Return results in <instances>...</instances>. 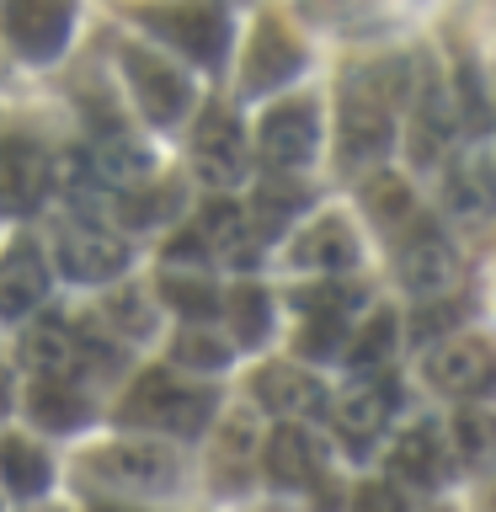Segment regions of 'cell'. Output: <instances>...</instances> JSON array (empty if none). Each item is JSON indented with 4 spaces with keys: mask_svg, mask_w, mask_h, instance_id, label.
<instances>
[{
    "mask_svg": "<svg viewBox=\"0 0 496 512\" xmlns=\"http://www.w3.org/2000/svg\"><path fill=\"white\" fill-rule=\"evenodd\" d=\"M0 475H6V486L16 496H38L48 486V459H43V448L38 443H27V438H6L0 443Z\"/></svg>",
    "mask_w": 496,
    "mask_h": 512,
    "instance_id": "obj_25",
    "label": "cell"
},
{
    "mask_svg": "<svg viewBox=\"0 0 496 512\" xmlns=\"http://www.w3.org/2000/svg\"><path fill=\"white\" fill-rule=\"evenodd\" d=\"M390 150V107L374 102L368 91L347 86V102H342V160L347 166H368Z\"/></svg>",
    "mask_w": 496,
    "mask_h": 512,
    "instance_id": "obj_10",
    "label": "cell"
},
{
    "mask_svg": "<svg viewBox=\"0 0 496 512\" xmlns=\"http://www.w3.org/2000/svg\"><path fill=\"white\" fill-rule=\"evenodd\" d=\"M395 379H374V384H358V390H347L342 400H336V427H342V438L352 448H363L374 432L390 422V411H395Z\"/></svg>",
    "mask_w": 496,
    "mask_h": 512,
    "instance_id": "obj_13",
    "label": "cell"
},
{
    "mask_svg": "<svg viewBox=\"0 0 496 512\" xmlns=\"http://www.w3.org/2000/svg\"><path fill=\"white\" fill-rule=\"evenodd\" d=\"M123 416L160 432H198L214 416V395L198 390V384H176L171 374H144L134 395L123 400Z\"/></svg>",
    "mask_w": 496,
    "mask_h": 512,
    "instance_id": "obj_1",
    "label": "cell"
},
{
    "mask_svg": "<svg viewBox=\"0 0 496 512\" xmlns=\"http://www.w3.org/2000/svg\"><path fill=\"white\" fill-rule=\"evenodd\" d=\"M363 208L379 224H400V219H411V187L400 182L395 171H374L363 182Z\"/></svg>",
    "mask_w": 496,
    "mask_h": 512,
    "instance_id": "obj_27",
    "label": "cell"
},
{
    "mask_svg": "<svg viewBox=\"0 0 496 512\" xmlns=\"http://www.w3.org/2000/svg\"><path fill=\"white\" fill-rule=\"evenodd\" d=\"M144 27H155L160 38H171L198 64H219L224 43H230V22L214 6H155L144 11Z\"/></svg>",
    "mask_w": 496,
    "mask_h": 512,
    "instance_id": "obj_5",
    "label": "cell"
},
{
    "mask_svg": "<svg viewBox=\"0 0 496 512\" xmlns=\"http://www.w3.org/2000/svg\"><path fill=\"white\" fill-rule=\"evenodd\" d=\"M128 262V251H123V240L102 230V224H86V219H70L59 230V272L64 278H75V283H107V278H118Z\"/></svg>",
    "mask_w": 496,
    "mask_h": 512,
    "instance_id": "obj_3",
    "label": "cell"
},
{
    "mask_svg": "<svg viewBox=\"0 0 496 512\" xmlns=\"http://www.w3.org/2000/svg\"><path fill=\"white\" fill-rule=\"evenodd\" d=\"M395 315L390 310H379L374 320H368V326L352 336V363L358 368H379V363H390V352H395Z\"/></svg>",
    "mask_w": 496,
    "mask_h": 512,
    "instance_id": "obj_30",
    "label": "cell"
},
{
    "mask_svg": "<svg viewBox=\"0 0 496 512\" xmlns=\"http://www.w3.org/2000/svg\"><path fill=\"white\" fill-rule=\"evenodd\" d=\"M96 480L107 486H128V491H166L176 475V459L160 443H112L102 454H91Z\"/></svg>",
    "mask_w": 496,
    "mask_h": 512,
    "instance_id": "obj_8",
    "label": "cell"
},
{
    "mask_svg": "<svg viewBox=\"0 0 496 512\" xmlns=\"http://www.w3.org/2000/svg\"><path fill=\"white\" fill-rule=\"evenodd\" d=\"M294 262L315 267V272H342V267L358 262V235H352L342 219H315L310 230L294 240Z\"/></svg>",
    "mask_w": 496,
    "mask_h": 512,
    "instance_id": "obj_19",
    "label": "cell"
},
{
    "mask_svg": "<svg viewBox=\"0 0 496 512\" xmlns=\"http://www.w3.org/2000/svg\"><path fill=\"white\" fill-rule=\"evenodd\" d=\"M454 326H459V304H454V299H438V304H422V310H416L411 336H416L422 347H432L443 331H454Z\"/></svg>",
    "mask_w": 496,
    "mask_h": 512,
    "instance_id": "obj_34",
    "label": "cell"
},
{
    "mask_svg": "<svg viewBox=\"0 0 496 512\" xmlns=\"http://www.w3.org/2000/svg\"><path fill=\"white\" fill-rule=\"evenodd\" d=\"M390 470L400 480H411V486H438L443 480V438H438V427H411V432H400L395 448H390Z\"/></svg>",
    "mask_w": 496,
    "mask_h": 512,
    "instance_id": "obj_20",
    "label": "cell"
},
{
    "mask_svg": "<svg viewBox=\"0 0 496 512\" xmlns=\"http://www.w3.org/2000/svg\"><path fill=\"white\" fill-rule=\"evenodd\" d=\"M262 160L267 166H278V171H294L304 166V160L315 155V134H320V118H315V102H278L262 118Z\"/></svg>",
    "mask_w": 496,
    "mask_h": 512,
    "instance_id": "obj_7",
    "label": "cell"
},
{
    "mask_svg": "<svg viewBox=\"0 0 496 512\" xmlns=\"http://www.w3.org/2000/svg\"><path fill=\"white\" fill-rule=\"evenodd\" d=\"M304 315H347V304H358V294L342 283H326V288H310V294H299Z\"/></svg>",
    "mask_w": 496,
    "mask_h": 512,
    "instance_id": "obj_35",
    "label": "cell"
},
{
    "mask_svg": "<svg viewBox=\"0 0 496 512\" xmlns=\"http://www.w3.org/2000/svg\"><path fill=\"white\" fill-rule=\"evenodd\" d=\"M352 512H406V496H400L390 480H368L352 496Z\"/></svg>",
    "mask_w": 496,
    "mask_h": 512,
    "instance_id": "obj_36",
    "label": "cell"
},
{
    "mask_svg": "<svg viewBox=\"0 0 496 512\" xmlns=\"http://www.w3.org/2000/svg\"><path fill=\"white\" fill-rule=\"evenodd\" d=\"M203 251H208V246H203V235H176L166 256H171V262H176V267H187V262H198V256H203Z\"/></svg>",
    "mask_w": 496,
    "mask_h": 512,
    "instance_id": "obj_40",
    "label": "cell"
},
{
    "mask_svg": "<svg viewBox=\"0 0 496 512\" xmlns=\"http://www.w3.org/2000/svg\"><path fill=\"white\" fill-rule=\"evenodd\" d=\"M6 411H11V374L0 368V416H6Z\"/></svg>",
    "mask_w": 496,
    "mask_h": 512,
    "instance_id": "obj_41",
    "label": "cell"
},
{
    "mask_svg": "<svg viewBox=\"0 0 496 512\" xmlns=\"http://www.w3.org/2000/svg\"><path fill=\"white\" fill-rule=\"evenodd\" d=\"M176 363H187V368H224V363H230V342H219L214 331H182V336H176Z\"/></svg>",
    "mask_w": 496,
    "mask_h": 512,
    "instance_id": "obj_32",
    "label": "cell"
},
{
    "mask_svg": "<svg viewBox=\"0 0 496 512\" xmlns=\"http://www.w3.org/2000/svg\"><path fill=\"white\" fill-rule=\"evenodd\" d=\"M299 64H304L299 43L288 38L278 22H262L251 48H246V70H240V80H246V91H278L299 75Z\"/></svg>",
    "mask_w": 496,
    "mask_h": 512,
    "instance_id": "obj_11",
    "label": "cell"
},
{
    "mask_svg": "<svg viewBox=\"0 0 496 512\" xmlns=\"http://www.w3.org/2000/svg\"><path fill=\"white\" fill-rule=\"evenodd\" d=\"M443 203H448V214H454V219H470V224L491 219L496 214V171L486 166V160H470V166L459 160V166H448Z\"/></svg>",
    "mask_w": 496,
    "mask_h": 512,
    "instance_id": "obj_17",
    "label": "cell"
},
{
    "mask_svg": "<svg viewBox=\"0 0 496 512\" xmlns=\"http://www.w3.org/2000/svg\"><path fill=\"white\" fill-rule=\"evenodd\" d=\"M342 315H304V331H299V352L304 358H336L342 347Z\"/></svg>",
    "mask_w": 496,
    "mask_h": 512,
    "instance_id": "obj_33",
    "label": "cell"
},
{
    "mask_svg": "<svg viewBox=\"0 0 496 512\" xmlns=\"http://www.w3.org/2000/svg\"><path fill=\"white\" fill-rule=\"evenodd\" d=\"M267 315H272V304H267L262 288H240V294H230V320H235L240 342H262V336H267Z\"/></svg>",
    "mask_w": 496,
    "mask_h": 512,
    "instance_id": "obj_31",
    "label": "cell"
},
{
    "mask_svg": "<svg viewBox=\"0 0 496 512\" xmlns=\"http://www.w3.org/2000/svg\"><path fill=\"white\" fill-rule=\"evenodd\" d=\"M27 363L38 368L43 379H70L80 363H86V352H80V331L75 326H59V320H48L27 336Z\"/></svg>",
    "mask_w": 496,
    "mask_h": 512,
    "instance_id": "obj_21",
    "label": "cell"
},
{
    "mask_svg": "<svg viewBox=\"0 0 496 512\" xmlns=\"http://www.w3.org/2000/svg\"><path fill=\"white\" fill-rule=\"evenodd\" d=\"M48 176H54V166L38 144L6 134L0 139V214H32L48 192Z\"/></svg>",
    "mask_w": 496,
    "mask_h": 512,
    "instance_id": "obj_6",
    "label": "cell"
},
{
    "mask_svg": "<svg viewBox=\"0 0 496 512\" xmlns=\"http://www.w3.org/2000/svg\"><path fill=\"white\" fill-rule=\"evenodd\" d=\"M107 315L118 320V326H123L128 336H150V326H155V320H150V310L139 304V294H118V299L107 304Z\"/></svg>",
    "mask_w": 496,
    "mask_h": 512,
    "instance_id": "obj_38",
    "label": "cell"
},
{
    "mask_svg": "<svg viewBox=\"0 0 496 512\" xmlns=\"http://www.w3.org/2000/svg\"><path fill=\"white\" fill-rule=\"evenodd\" d=\"M459 278V256L454 246L438 235V230H416L406 246H400V283L411 288V294H438V288H448Z\"/></svg>",
    "mask_w": 496,
    "mask_h": 512,
    "instance_id": "obj_12",
    "label": "cell"
},
{
    "mask_svg": "<svg viewBox=\"0 0 496 512\" xmlns=\"http://www.w3.org/2000/svg\"><path fill=\"white\" fill-rule=\"evenodd\" d=\"M96 512H134V507H96Z\"/></svg>",
    "mask_w": 496,
    "mask_h": 512,
    "instance_id": "obj_42",
    "label": "cell"
},
{
    "mask_svg": "<svg viewBox=\"0 0 496 512\" xmlns=\"http://www.w3.org/2000/svg\"><path fill=\"white\" fill-rule=\"evenodd\" d=\"M267 475L278 486H315V443L299 427H278L267 438Z\"/></svg>",
    "mask_w": 496,
    "mask_h": 512,
    "instance_id": "obj_22",
    "label": "cell"
},
{
    "mask_svg": "<svg viewBox=\"0 0 496 512\" xmlns=\"http://www.w3.org/2000/svg\"><path fill=\"white\" fill-rule=\"evenodd\" d=\"M0 22L22 59H54L70 32V0H0Z\"/></svg>",
    "mask_w": 496,
    "mask_h": 512,
    "instance_id": "obj_4",
    "label": "cell"
},
{
    "mask_svg": "<svg viewBox=\"0 0 496 512\" xmlns=\"http://www.w3.org/2000/svg\"><path fill=\"white\" fill-rule=\"evenodd\" d=\"M48 294V272L38 262L32 246H16L6 262H0V320H16L27 310H38Z\"/></svg>",
    "mask_w": 496,
    "mask_h": 512,
    "instance_id": "obj_18",
    "label": "cell"
},
{
    "mask_svg": "<svg viewBox=\"0 0 496 512\" xmlns=\"http://www.w3.org/2000/svg\"><path fill=\"white\" fill-rule=\"evenodd\" d=\"M459 118H464L470 134L486 128V102H480V86H475V64H464V70H459Z\"/></svg>",
    "mask_w": 496,
    "mask_h": 512,
    "instance_id": "obj_37",
    "label": "cell"
},
{
    "mask_svg": "<svg viewBox=\"0 0 496 512\" xmlns=\"http://www.w3.org/2000/svg\"><path fill=\"white\" fill-rule=\"evenodd\" d=\"M160 299L176 304V310L192 315V320H203V315H214V310H219L214 283L198 278V272H166V278H160Z\"/></svg>",
    "mask_w": 496,
    "mask_h": 512,
    "instance_id": "obj_28",
    "label": "cell"
},
{
    "mask_svg": "<svg viewBox=\"0 0 496 512\" xmlns=\"http://www.w3.org/2000/svg\"><path fill=\"white\" fill-rule=\"evenodd\" d=\"M256 395H262V406L278 411V416H320L326 411V384L299 374V368H288V363L262 368V374H256Z\"/></svg>",
    "mask_w": 496,
    "mask_h": 512,
    "instance_id": "obj_15",
    "label": "cell"
},
{
    "mask_svg": "<svg viewBox=\"0 0 496 512\" xmlns=\"http://www.w3.org/2000/svg\"><path fill=\"white\" fill-rule=\"evenodd\" d=\"M304 203V192L294 182H283V176H272V182L256 192V235H267V230H283V219H294V208Z\"/></svg>",
    "mask_w": 496,
    "mask_h": 512,
    "instance_id": "obj_29",
    "label": "cell"
},
{
    "mask_svg": "<svg viewBox=\"0 0 496 512\" xmlns=\"http://www.w3.org/2000/svg\"><path fill=\"white\" fill-rule=\"evenodd\" d=\"M192 155H198V171L208 182H235V176L246 171V144H240V128H235L230 112H208L198 123Z\"/></svg>",
    "mask_w": 496,
    "mask_h": 512,
    "instance_id": "obj_14",
    "label": "cell"
},
{
    "mask_svg": "<svg viewBox=\"0 0 496 512\" xmlns=\"http://www.w3.org/2000/svg\"><path fill=\"white\" fill-rule=\"evenodd\" d=\"M454 448L470 470L496 464V416L491 411H459L454 416Z\"/></svg>",
    "mask_w": 496,
    "mask_h": 512,
    "instance_id": "obj_26",
    "label": "cell"
},
{
    "mask_svg": "<svg viewBox=\"0 0 496 512\" xmlns=\"http://www.w3.org/2000/svg\"><path fill=\"white\" fill-rule=\"evenodd\" d=\"M448 134H454V123H448V107L438 86H422V107H416V123H411V155L422 160V166H432V160L443 155Z\"/></svg>",
    "mask_w": 496,
    "mask_h": 512,
    "instance_id": "obj_24",
    "label": "cell"
},
{
    "mask_svg": "<svg viewBox=\"0 0 496 512\" xmlns=\"http://www.w3.org/2000/svg\"><path fill=\"white\" fill-rule=\"evenodd\" d=\"M246 448H251V422H246V416H235V422L230 427H224V443H219V454H246Z\"/></svg>",
    "mask_w": 496,
    "mask_h": 512,
    "instance_id": "obj_39",
    "label": "cell"
},
{
    "mask_svg": "<svg viewBox=\"0 0 496 512\" xmlns=\"http://www.w3.org/2000/svg\"><path fill=\"white\" fill-rule=\"evenodd\" d=\"M203 246L208 251H219L224 262H235V267H251L256 262V246H262V235H256V224L240 214L235 203H224V198H214L203 208Z\"/></svg>",
    "mask_w": 496,
    "mask_h": 512,
    "instance_id": "obj_16",
    "label": "cell"
},
{
    "mask_svg": "<svg viewBox=\"0 0 496 512\" xmlns=\"http://www.w3.org/2000/svg\"><path fill=\"white\" fill-rule=\"evenodd\" d=\"M32 416L54 432H70L86 422V395L70 390V379H38L32 384Z\"/></svg>",
    "mask_w": 496,
    "mask_h": 512,
    "instance_id": "obj_23",
    "label": "cell"
},
{
    "mask_svg": "<svg viewBox=\"0 0 496 512\" xmlns=\"http://www.w3.org/2000/svg\"><path fill=\"white\" fill-rule=\"evenodd\" d=\"M427 379L448 395H480L496 384V352L480 336H454L448 347H438L427 358Z\"/></svg>",
    "mask_w": 496,
    "mask_h": 512,
    "instance_id": "obj_9",
    "label": "cell"
},
{
    "mask_svg": "<svg viewBox=\"0 0 496 512\" xmlns=\"http://www.w3.org/2000/svg\"><path fill=\"white\" fill-rule=\"evenodd\" d=\"M123 75L150 123H176L187 112V75L150 48H123Z\"/></svg>",
    "mask_w": 496,
    "mask_h": 512,
    "instance_id": "obj_2",
    "label": "cell"
}]
</instances>
